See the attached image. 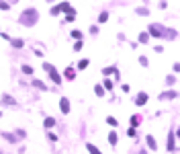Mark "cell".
<instances>
[{"mask_svg":"<svg viewBox=\"0 0 180 154\" xmlns=\"http://www.w3.org/2000/svg\"><path fill=\"white\" fill-rule=\"evenodd\" d=\"M149 37H168V39H174L176 37V31H172V29H168L166 31V27H162V25H149L147 27V31H145Z\"/></svg>","mask_w":180,"mask_h":154,"instance_id":"obj_1","label":"cell"},{"mask_svg":"<svg viewBox=\"0 0 180 154\" xmlns=\"http://www.w3.org/2000/svg\"><path fill=\"white\" fill-rule=\"evenodd\" d=\"M37 21H39V12H37L35 8H29V10H25V12L20 14L18 23H20V25H25V27H35V25H37Z\"/></svg>","mask_w":180,"mask_h":154,"instance_id":"obj_2","label":"cell"},{"mask_svg":"<svg viewBox=\"0 0 180 154\" xmlns=\"http://www.w3.org/2000/svg\"><path fill=\"white\" fill-rule=\"evenodd\" d=\"M178 146H176V131H170L168 134V152H176Z\"/></svg>","mask_w":180,"mask_h":154,"instance_id":"obj_3","label":"cell"},{"mask_svg":"<svg viewBox=\"0 0 180 154\" xmlns=\"http://www.w3.org/2000/svg\"><path fill=\"white\" fill-rule=\"evenodd\" d=\"M59 109H61V113H70V99L68 97L59 99Z\"/></svg>","mask_w":180,"mask_h":154,"instance_id":"obj_4","label":"cell"},{"mask_svg":"<svg viewBox=\"0 0 180 154\" xmlns=\"http://www.w3.org/2000/svg\"><path fill=\"white\" fill-rule=\"evenodd\" d=\"M47 74H49V78H51V80H53L55 84H61V80H63V78H61V74H59V72H57L55 68H51V70H49Z\"/></svg>","mask_w":180,"mask_h":154,"instance_id":"obj_5","label":"cell"},{"mask_svg":"<svg viewBox=\"0 0 180 154\" xmlns=\"http://www.w3.org/2000/svg\"><path fill=\"white\" fill-rule=\"evenodd\" d=\"M147 103V93H139L137 97H135V105H137V107H143Z\"/></svg>","mask_w":180,"mask_h":154,"instance_id":"obj_6","label":"cell"},{"mask_svg":"<svg viewBox=\"0 0 180 154\" xmlns=\"http://www.w3.org/2000/svg\"><path fill=\"white\" fill-rule=\"evenodd\" d=\"M63 78H68V80H74V78H76V68L68 66V68L63 70Z\"/></svg>","mask_w":180,"mask_h":154,"instance_id":"obj_7","label":"cell"},{"mask_svg":"<svg viewBox=\"0 0 180 154\" xmlns=\"http://www.w3.org/2000/svg\"><path fill=\"white\" fill-rule=\"evenodd\" d=\"M145 142H147V148H149V150H155V148H158V144H155V138H153V136H145Z\"/></svg>","mask_w":180,"mask_h":154,"instance_id":"obj_8","label":"cell"},{"mask_svg":"<svg viewBox=\"0 0 180 154\" xmlns=\"http://www.w3.org/2000/svg\"><path fill=\"white\" fill-rule=\"evenodd\" d=\"M10 43H12V47H16V50H20V47H25V39H10Z\"/></svg>","mask_w":180,"mask_h":154,"instance_id":"obj_9","label":"cell"},{"mask_svg":"<svg viewBox=\"0 0 180 154\" xmlns=\"http://www.w3.org/2000/svg\"><path fill=\"white\" fill-rule=\"evenodd\" d=\"M117 142H119L117 131H110V134H108V144H110V146H117Z\"/></svg>","mask_w":180,"mask_h":154,"instance_id":"obj_10","label":"cell"},{"mask_svg":"<svg viewBox=\"0 0 180 154\" xmlns=\"http://www.w3.org/2000/svg\"><path fill=\"white\" fill-rule=\"evenodd\" d=\"M139 123H141V117H139V115H133V117H131V127H133V129H137Z\"/></svg>","mask_w":180,"mask_h":154,"instance_id":"obj_11","label":"cell"},{"mask_svg":"<svg viewBox=\"0 0 180 154\" xmlns=\"http://www.w3.org/2000/svg\"><path fill=\"white\" fill-rule=\"evenodd\" d=\"M43 125H45V127H47V129H51V127L55 125V119H53V117H45V121H43Z\"/></svg>","mask_w":180,"mask_h":154,"instance_id":"obj_12","label":"cell"},{"mask_svg":"<svg viewBox=\"0 0 180 154\" xmlns=\"http://www.w3.org/2000/svg\"><path fill=\"white\" fill-rule=\"evenodd\" d=\"M86 150H88L90 154H100V150H98L94 144H86Z\"/></svg>","mask_w":180,"mask_h":154,"instance_id":"obj_13","label":"cell"},{"mask_svg":"<svg viewBox=\"0 0 180 154\" xmlns=\"http://www.w3.org/2000/svg\"><path fill=\"white\" fill-rule=\"evenodd\" d=\"M117 72V68H115V66H108V68H102V74L104 76H108V74H115Z\"/></svg>","mask_w":180,"mask_h":154,"instance_id":"obj_14","label":"cell"},{"mask_svg":"<svg viewBox=\"0 0 180 154\" xmlns=\"http://www.w3.org/2000/svg\"><path fill=\"white\" fill-rule=\"evenodd\" d=\"M88 62H90V60H86V58L80 60V62H78V70H86V68H88Z\"/></svg>","mask_w":180,"mask_h":154,"instance_id":"obj_15","label":"cell"},{"mask_svg":"<svg viewBox=\"0 0 180 154\" xmlns=\"http://www.w3.org/2000/svg\"><path fill=\"white\" fill-rule=\"evenodd\" d=\"M100 86H102L104 91H110V89H112V80H106V78H104V82H102Z\"/></svg>","mask_w":180,"mask_h":154,"instance_id":"obj_16","label":"cell"},{"mask_svg":"<svg viewBox=\"0 0 180 154\" xmlns=\"http://www.w3.org/2000/svg\"><path fill=\"white\" fill-rule=\"evenodd\" d=\"M94 93H96V97H104V89H102L100 84H96V86H94Z\"/></svg>","mask_w":180,"mask_h":154,"instance_id":"obj_17","label":"cell"},{"mask_svg":"<svg viewBox=\"0 0 180 154\" xmlns=\"http://www.w3.org/2000/svg\"><path fill=\"white\" fill-rule=\"evenodd\" d=\"M108 21V12H100L98 14V23H106Z\"/></svg>","mask_w":180,"mask_h":154,"instance_id":"obj_18","label":"cell"},{"mask_svg":"<svg viewBox=\"0 0 180 154\" xmlns=\"http://www.w3.org/2000/svg\"><path fill=\"white\" fill-rule=\"evenodd\" d=\"M164 99H176V91H168V93H164Z\"/></svg>","mask_w":180,"mask_h":154,"instance_id":"obj_19","label":"cell"},{"mask_svg":"<svg viewBox=\"0 0 180 154\" xmlns=\"http://www.w3.org/2000/svg\"><path fill=\"white\" fill-rule=\"evenodd\" d=\"M2 136H4V138H6L8 142H16V138H14L12 134H8V131H4V134H2Z\"/></svg>","mask_w":180,"mask_h":154,"instance_id":"obj_20","label":"cell"},{"mask_svg":"<svg viewBox=\"0 0 180 154\" xmlns=\"http://www.w3.org/2000/svg\"><path fill=\"white\" fill-rule=\"evenodd\" d=\"M72 37H74L76 41H82V33H80V31H72Z\"/></svg>","mask_w":180,"mask_h":154,"instance_id":"obj_21","label":"cell"},{"mask_svg":"<svg viewBox=\"0 0 180 154\" xmlns=\"http://www.w3.org/2000/svg\"><path fill=\"white\" fill-rule=\"evenodd\" d=\"M147 39H149L147 33H139V41H141V43H147Z\"/></svg>","mask_w":180,"mask_h":154,"instance_id":"obj_22","label":"cell"},{"mask_svg":"<svg viewBox=\"0 0 180 154\" xmlns=\"http://www.w3.org/2000/svg\"><path fill=\"white\" fill-rule=\"evenodd\" d=\"M82 47H84V43H82V41H76V43H74V52H80Z\"/></svg>","mask_w":180,"mask_h":154,"instance_id":"obj_23","label":"cell"},{"mask_svg":"<svg viewBox=\"0 0 180 154\" xmlns=\"http://www.w3.org/2000/svg\"><path fill=\"white\" fill-rule=\"evenodd\" d=\"M33 84L37 86V89H41V91H45V84H43L41 80H33Z\"/></svg>","mask_w":180,"mask_h":154,"instance_id":"obj_24","label":"cell"},{"mask_svg":"<svg viewBox=\"0 0 180 154\" xmlns=\"http://www.w3.org/2000/svg\"><path fill=\"white\" fill-rule=\"evenodd\" d=\"M139 64L143 66V68H147V64H149V62H147V58H145V56H141V58H139Z\"/></svg>","mask_w":180,"mask_h":154,"instance_id":"obj_25","label":"cell"},{"mask_svg":"<svg viewBox=\"0 0 180 154\" xmlns=\"http://www.w3.org/2000/svg\"><path fill=\"white\" fill-rule=\"evenodd\" d=\"M137 14H141V16H147V14H149V10H147V8H137Z\"/></svg>","mask_w":180,"mask_h":154,"instance_id":"obj_26","label":"cell"},{"mask_svg":"<svg viewBox=\"0 0 180 154\" xmlns=\"http://www.w3.org/2000/svg\"><path fill=\"white\" fill-rule=\"evenodd\" d=\"M2 103H8V105H14V99H12V97H2Z\"/></svg>","mask_w":180,"mask_h":154,"instance_id":"obj_27","label":"cell"},{"mask_svg":"<svg viewBox=\"0 0 180 154\" xmlns=\"http://www.w3.org/2000/svg\"><path fill=\"white\" fill-rule=\"evenodd\" d=\"M51 68H53V66H51L49 62H43V70H45V72H49Z\"/></svg>","mask_w":180,"mask_h":154,"instance_id":"obj_28","label":"cell"},{"mask_svg":"<svg viewBox=\"0 0 180 154\" xmlns=\"http://www.w3.org/2000/svg\"><path fill=\"white\" fill-rule=\"evenodd\" d=\"M47 138H49V142H57V136L53 134V131H49V134H47Z\"/></svg>","mask_w":180,"mask_h":154,"instance_id":"obj_29","label":"cell"},{"mask_svg":"<svg viewBox=\"0 0 180 154\" xmlns=\"http://www.w3.org/2000/svg\"><path fill=\"white\" fill-rule=\"evenodd\" d=\"M22 72H25V74H33V68H31V66H22Z\"/></svg>","mask_w":180,"mask_h":154,"instance_id":"obj_30","label":"cell"},{"mask_svg":"<svg viewBox=\"0 0 180 154\" xmlns=\"http://www.w3.org/2000/svg\"><path fill=\"white\" fill-rule=\"evenodd\" d=\"M106 123H108V125H117V119H115V117H106Z\"/></svg>","mask_w":180,"mask_h":154,"instance_id":"obj_31","label":"cell"},{"mask_svg":"<svg viewBox=\"0 0 180 154\" xmlns=\"http://www.w3.org/2000/svg\"><path fill=\"white\" fill-rule=\"evenodd\" d=\"M127 134H129L131 138H135V136H137V129H133V127H129V131H127Z\"/></svg>","mask_w":180,"mask_h":154,"instance_id":"obj_32","label":"cell"},{"mask_svg":"<svg viewBox=\"0 0 180 154\" xmlns=\"http://www.w3.org/2000/svg\"><path fill=\"white\" fill-rule=\"evenodd\" d=\"M166 82H168V84H174V82H176V76H168Z\"/></svg>","mask_w":180,"mask_h":154,"instance_id":"obj_33","label":"cell"},{"mask_svg":"<svg viewBox=\"0 0 180 154\" xmlns=\"http://www.w3.org/2000/svg\"><path fill=\"white\" fill-rule=\"evenodd\" d=\"M0 10H8V2H0Z\"/></svg>","mask_w":180,"mask_h":154,"instance_id":"obj_34","label":"cell"},{"mask_svg":"<svg viewBox=\"0 0 180 154\" xmlns=\"http://www.w3.org/2000/svg\"><path fill=\"white\" fill-rule=\"evenodd\" d=\"M59 12H61L59 6H53V8H51V14H59Z\"/></svg>","mask_w":180,"mask_h":154,"instance_id":"obj_35","label":"cell"},{"mask_svg":"<svg viewBox=\"0 0 180 154\" xmlns=\"http://www.w3.org/2000/svg\"><path fill=\"white\" fill-rule=\"evenodd\" d=\"M74 19H76V14H68V16H65V21H68V23H72Z\"/></svg>","mask_w":180,"mask_h":154,"instance_id":"obj_36","label":"cell"},{"mask_svg":"<svg viewBox=\"0 0 180 154\" xmlns=\"http://www.w3.org/2000/svg\"><path fill=\"white\" fill-rule=\"evenodd\" d=\"M90 33H92V35H96V33H98V27H96V25H94V27H90Z\"/></svg>","mask_w":180,"mask_h":154,"instance_id":"obj_37","label":"cell"},{"mask_svg":"<svg viewBox=\"0 0 180 154\" xmlns=\"http://www.w3.org/2000/svg\"><path fill=\"white\" fill-rule=\"evenodd\" d=\"M139 154H147V152H145V150H139Z\"/></svg>","mask_w":180,"mask_h":154,"instance_id":"obj_38","label":"cell"}]
</instances>
